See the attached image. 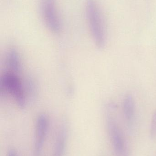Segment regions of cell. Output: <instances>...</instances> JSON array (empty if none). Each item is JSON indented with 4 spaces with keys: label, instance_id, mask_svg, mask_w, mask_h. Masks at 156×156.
I'll list each match as a JSON object with an SVG mask.
<instances>
[{
    "label": "cell",
    "instance_id": "cell-2",
    "mask_svg": "<svg viewBox=\"0 0 156 156\" xmlns=\"http://www.w3.org/2000/svg\"><path fill=\"white\" fill-rule=\"evenodd\" d=\"M116 106L112 103L106 107V123L110 139L115 156H129V151L125 140L122 129L118 125L114 113Z\"/></svg>",
    "mask_w": 156,
    "mask_h": 156
},
{
    "label": "cell",
    "instance_id": "cell-10",
    "mask_svg": "<svg viewBox=\"0 0 156 156\" xmlns=\"http://www.w3.org/2000/svg\"><path fill=\"white\" fill-rule=\"evenodd\" d=\"M6 156H18V155L16 151L14 149L11 148L7 151Z\"/></svg>",
    "mask_w": 156,
    "mask_h": 156
},
{
    "label": "cell",
    "instance_id": "cell-4",
    "mask_svg": "<svg viewBox=\"0 0 156 156\" xmlns=\"http://www.w3.org/2000/svg\"><path fill=\"white\" fill-rule=\"evenodd\" d=\"M41 13L46 25L54 34L61 31V25L58 13L56 0H41Z\"/></svg>",
    "mask_w": 156,
    "mask_h": 156
},
{
    "label": "cell",
    "instance_id": "cell-8",
    "mask_svg": "<svg viewBox=\"0 0 156 156\" xmlns=\"http://www.w3.org/2000/svg\"><path fill=\"white\" fill-rule=\"evenodd\" d=\"M7 63L10 72L17 74L20 71L21 60L20 56L16 49L12 48L9 50L7 54Z\"/></svg>",
    "mask_w": 156,
    "mask_h": 156
},
{
    "label": "cell",
    "instance_id": "cell-3",
    "mask_svg": "<svg viewBox=\"0 0 156 156\" xmlns=\"http://www.w3.org/2000/svg\"><path fill=\"white\" fill-rule=\"evenodd\" d=\"M17 74L11 72L5 73L2 79L3 88L9 93L15 101L17 106L24 109L26 104V99L22 82Z\"/></svg>",
    "mask_w": 156,
    "mask_h": 156
},
{
    "label": "cell",
    "instance_id": "cell-7",
    "mask_svg": "<svg viewBox=\"0 0 156 156\" xmlns=\"http://www.w3.org/2000/svg\"><path fill=\"white\" fill-rule=\"evenodd\" d=\"M122 111L124 117L127 122H132L135 116L136 105L134 99L131 94H126L124 98Z\"/></svg>",
    "mask_w": 156,
    "mask_h": 156
},
{
    "label": "cell",
    "instance_id": "cell-1",
    "mask_svg": "<svg viewBox=\"0 0 156 156\" xmlns=\"http://www.w3.org/2000/svg\"><path fill=\"white\" fill-rule=\"evenodd\" d=\"M86 14L94 44L99 49H103L106 45V33L101 12L96 0H87Z\"/></svg>",
    "mask_w": 156,
    "mask_h": 156
},
{
    "label": "cell",
    "instance_id": "cell-5",
    "mask_svg": "<svg viewBox=\"0 0 156 156\" xmlns=\"http://www.w3.org/2000/svg\"><path fill=\"white\" fill-rule=\"evenodd\" d=\"M49 126V120L45 114L39 115L36 120L34 143V154L39 156L43 150Z\"/></svg>",
    "mask_w": 156,
    "mask_h": 156
},
{
    "label": "cell",
    "instance_id": "cell-9",
    "mask_svg": "<svg viewBox=\"0 0 156 156\" xmlns=\"http://www.w3.org/2000/svg\"><path fill=\"white\" fill-rule=\"evenodd\" d=\"M150 135L151 138L156 139V110L152 115L150 126Z\"/></svg>",
    "mask_w": 156,
    "mask_h": 156
},
{
    "label": "cell",
    "instance_id": "cell-6",
    "mask_svg": "<svg viewBox=\"0 0 156 156\" xmlns=\"http://www.w3.org/2000/svg\"><path fill=\"white\" fill-rule=\"evenodd\" d=\"M67 122H63L59 127L52 156H64L67 145Z\"/></svg>",
    "mask_w": 156,
    "mask_h": 156
}]
</instances>
